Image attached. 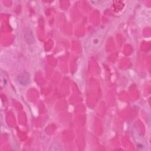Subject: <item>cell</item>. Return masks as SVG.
I'll use <instances>...</instances> for the list:
<instances>
[{
	"mask_svg": "<svg viewBox=\"0 0 151 151\" xmlns=\"http://www.w3.org/2000/svg\"><path fill=\"white\" fill-rule=\"evenodd\" d=\"M24 38L27 44H31L34 42L33 31L29 28H26L24 31Z\"/></svg>",
	"mask_w": 151,
	"mask_h": 151,
	"instance_id": "obj_1",
	"label": "cell"
},
{
	"mask_svg": "<svg viewBox=\"0 0 151 151\" xmlns=\"http://www.w3.org/2000/svg\"><path fill=\"white\" fill-rule=\"evenodd\" d=\"M19 82L24 86H26L29 81V74L27 71H24L18 76Z\"/></svg>",
	"mask_w": 151,
	"mask_h": 151,
	"instance_id": "obj_2",
	"label": "cell"
}]
</instances>
